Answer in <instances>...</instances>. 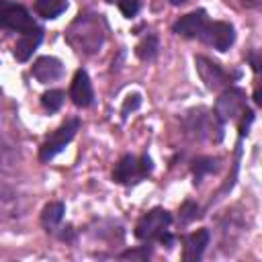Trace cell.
Here are the masks:
<instances>
[{"label":"cell","instance_id":"21","mask_svg":"<svg viewBox=\"0 0 262 262\" xmlns=\"http://www.w3.org/2000/svg\"><path fill=\"white\" fill-rule=\"evenodd\" d=\"M151 256V248H147V246H143V248H139V250H127V252H121L119 254V258H131V260H147Z\"/></svg>","mask_w":262,"mask_h":262},{"label":"cell","instance_id":"19","mask_svg":"<svg viewBox=\"0 0 262 262\" xmlns=\"http://www.w3.org/2000/svg\"><path fill=\"white\" fill-rule=\"evenodd\" d=\"M63 98H66V94L61 90L53 88V90H47V92L41 94V104H43V108L47 113H57L61 108V104H63Z\"/></svg>","mask_w":262,"mask_h":262},{"label":"cell","instance_id":"11","mask_svg":"<svg viewBox=\"0 0 262 262\" xmlns=\"http://www.w3.org/2000/svg\"><path fill=\"white\" fill-rule=\"evenodd\" d=\"M31 74L35 76L37 82L49 84V82H55L63 76V63L53 55H43L33 63Z\"/></svg>","mask_w":262,"mask_h":262},{"label":"cell","instance_id":"6","mask_svg":"<svg viewBox=\"0 0 262 262\" xmlns=\"http://www.w3.org/2000/svg\"><path fill=\"white\" fill-rule=\"evenodd\" d=\"M246 108V92L242 88H235V86H227L217 102H215V117L221 121V123H227V121H233L237 119V115H242Z\"/></svg>","mask_w":262,"mask_h":262},{"label":"cell","instance_id":"9","mask_svg":"<svg viewBox=\"0 0 262 262\" xmlns=\"http://www.w3.org/2000/svg\"><path fill=\"white\" fill-rule=\"evenodd\" d=\"M207 23H209L207 12L203 8H199V10H192L184 16H180L172 25V33H176L178 37H184V39H201Z\"/></svg>","mask_w":262,"mask_h":262},{"label":"cell","instance_id":"4","mask_svg":"<svg viewBox=\"0 0 262 262\" xmlns=\"http://www.w3.org/2000/svg\"><path fill=\"white\" fill-rule=\"evenodd\" d=\"M80 129V119H68L59 129H55L49 137H47V141L39 147V160L41 162H49V160H53L72 139H74V135H76V131Z\"/></svg>","mask_w":262,"mask_h":262},{"label":"cell","instance_id":"1","mask_svg":"<svg viewBox=\"0 0 262 262\" xmlns=\"http://www.w3.org/2000/svg\"><path fill=\"white\" fill-rule=\"evenodd\" d=\"M106 37V23L100 14L80 12L66 31V41L84 55H92L100 51Z\"/></svg>","mask_w":262,"mask_h":262},{"label":"cell","instance_id":"25","mask_svg":"<svg viewBox=\"0 0 262 262\" xmlns=\"http://www.w3.org/2000/svg\"><path fill=\"white\" fill-rule=\"evenodd\" d=\"M106 2H115V0H106Z\"/></svg>","mask_w":262,"mask_h":262},{"label":"cell","instance_id":"7","mask_svg":"<svg viewBox=\"0 0 262 262\" xmlns=\"http://www.w3.org/2000/svg\"><path fill=\"white\" fill-rule=\"evenodd\" d=\"M199 41H203L205 45H211L217 51H227L235 41V29L225 20H209Z\"/></svg>","mask_w":262,"mask_h":262},{"label":"cell","instance_id":"17","mask_svg":"<svg viewBox=\"0 0 262 262\" xmlns=\"http://www.w3.org/2000/svg\"><path fill=\"white\" fill-rule=\"evenodd\" d=\"M66 8L68 0H35V12L43 18H57Z\"/></svg>","mask_w":262,"mask_h":262},{"label":"cell","instance_id":"18","mask_svg":"<svg viewBox=\"0 0 262 262\" xmlns=\"http://www.w3.org/2000/svg\"><path fill=\"white\" fill-rule=\"evenodd\" d=\"M158 49H160L158 35L149 33V35H145V37L137 43V47H135V55H137L139 59H143V61H151V59H156Z\"/></svg>","mask_w":262,"mask_h":262},{"label":"cell","instance_id":"12","mask_svg":"<svg viewBox=\"0 0 262 262\" xmlns=\"http://www.w3.org/2000/svg\"><path fill=\"white\" fill-rule=\"evenodd\" d=\"M209 239H211V233L209 229L201 227L192 233H188L184 237V252H182V260L184 262H199L209 246Z\"/></svg>","mask_w":262,"mask_h":262},{"label":"cell","instance_id":"2","mask_svg":"<svg viewBox=\"0 0 262 262\" xmlns=\"http://www.w3.org/2000/svg\"><path fill=\"white\" fill-rule=\"evenodd\" d=\"M151 170H154V164L147 154H143L139 158L127 154L117 162V166L113 170V180L117 184H135L141 178H145Z\"/></svg>","mask_w":262,"mask_h":262},{"label":"cell","instance_id":"24","mask_svg":"<svg viewBox=\"0 0 262 262\" xmlns=\"http://www.w3.org/2000/svg\"><path fill=\"white\" fill-rule=\"evenodd\" d=\"M168 2H170V4H174V6H180V4H184L186 0H168Z\"/></svg>","mask_w":262,"mask_h":262},{"label":"cell","instance_id":"14","mask_svg":"<svg viewBox=\"0 0 262 262\" xmlns=\"http://www.w3.org/2000/svg\"><path fill=\"white\" fill-rule=\"evenodd\" d=\"M63 213H66V205L61 201H51L43 207L41 211V225L47 229V231H53L61 219H63Z\"/></svg>","mask_w":262,"mask_h":262},{"label":"cell","instance_id":"23","mask_svg":"<svg viewBox=\"0 0 262 262\" xmlns=\"http://www.w3.org/2000/svg\"><path fill=\"white\" fill-rule=\"evenodd\" d=\"M139 104H141V98H139V94H129V96H127V100H125V104H123V108H121V115H123V119L129 115V111H135Z\"/></svg>","mask_w":262,"mask_h":262},{"label":"cell","instance_id":"13","mask_svg":"<svg viewBox=\"0 0 262 262\" xmlns=\"http://www.w3.org/2000/svg\"><path fill=\"white\" fill-rule=\"evenodd\" d=\"M41 39H43V29H39V27L29 31V33H23L18 37V41L14 43V51H12L16 61H27L33 55V51L39 47Z\"/></svg>","mask_w":262,"mask_h":262},{"label":"cell","instance_id":"8","mask_svg":"<svg viewBox=\"0 0 262 262\" xmlns=\"http://www.w3.org/2000/svg\"><path fill=\"white\" fill-rule=\"evenodd\" d=\"M0 25L8 31H16V33H29L33 29H37L33 16L29 14V10L23 4H2L0 10Z\"/></svg>","mask_w":262,"mask_h":262},{"label":"cell","instance_id":"3","mask_svg":"<svg viewBox=\"0 0 262 262\" xmlns=\"http://www.w3.org/2000/svg\"><path fill=\"white\" fill-rule=\"evenodd\" d=\"M172 225V215L170 211L162 209V207H156V209H149L145 215L139 217V221L135 223V237L137 239H143V242H151V239H158L164 231H168V227Z\"/></svg>","mask_w":262,"mask_h":262},{"label":"cell","instance_id":"15","mask_svg":"<svg viewBox=\"0 0 262 262\" xmlns=\"http://www.w3.org/2000/svg\"><path fill=\"white\" fill-rule=\"evenodd\" d=\"M219 170V158H213V156H201L192 162V178H194V184H199L207 174H213Z\"/></svg>","mask_w":262,"mask_h":262},{"label":"cell","instance_id":"16","mask_svg":"<svg viewBox=\"0 0 262 262\" xmlns=\"http://www.w3.org/2000/svg\"><path fill=\"white\" fill-rule=\"evenodd\" d=\"M248 61L256 74V82H254V92H252V98L254 102L262 108V51H252L248 53Z\"/></svg>","mask_w":262,"mask_h":262},{"label":"cell","instance_id":"5","mask_svg":"<svg viewBox=\"0 0 262 262\" xmlns=\"http://www.w3.org/2000/svg\"><path fill=\"white\" fill-rule=\"evenodd\" d=\"M194 68H196V74H199L201 82L213 92L225 90L231 82V76L217 61H213L207 55H194Z\"/></svg>","mask_w":262,"mask_h":262},{"label":"cell","instance_id":"22","mask_svg":"<svg viewBox=\"0 0 262 262\" xmlns=\"http://www.w3.org/2000/svg\"><path fill=\"white\" fill-rule=\"evenodd\" d=\"M119 10L123 12V16L133 18L139 12V0H119Z\"/></svg>","mask_w":262,"mask_h":262},{"label":"cell","instance_id":"10","mask_svg":"<svg viewBox=\"0 0 262 262\" xmlns=\"http://www.w3.org/2000/svg\"><path fill=\"white\" fill-rule=\"evenodd\" d=\"M70 98L80 108H86V106L92 104L94 90H92V82H90V76H88L86 70H78L74 74V80H72V86H70Z\"/></svg>","mask_w":262,"mask_h":262},{"label":"cell","instance_id":"20","mask_svg":"<svg viewBox=\"0 0 262 262\" xmlns=\"http://www.w3.org/2000/svg\"><path fill=\"white\" fill-rule=\"evenodd\" d=\"M196 217H201V207L194 201H184L180 207V221L186 225V223L194 221Z\"/></svg>","mask_w":262,"mask_h":262}]
</instances>
